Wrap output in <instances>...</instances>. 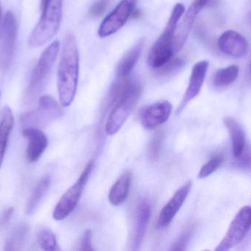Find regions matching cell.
<instances>
[{
	"instance_id": "cell-32",
	"label": "cell",
	"mask_w": 251,
	"mask_h": 251,
	"mask_svg": "<svg viewBox=\"0 0 251 251\" xmlns=\"http://www.w3.org/2000/svg\"><path fill=\"white\" fill-rule=\"evenodd\" d=\"M161 141H162L161 137L159 136H157L151 142L150 150H149L151 159H155L157 157L158 154L159 153V149H160L161 147Z\"/></svg>"
},
{
	"instance_id": "cell-1",
	"label": "cell",
	"mask_w": 251,
	"mask_h": 251,
	"mask_svg": "<svg viewBox=\"0 0 251 251\" xmlns=\"http://www.w3.org/2000/svg\"><path fill=\"white\" fill-rule=\"evenodd\" d=\"M79 56L73 34L66 35L57 72V90L62 106L68 107L75 100L79 79Z\"/></svg>"
},
{
	"instance_id": "cell-37",
	"label": "cell",
	"mask_w": 251,
	"mask_h": 251,
	"mask_svg": "<svg viewBox=\"0 0 251 251\" xmlns=\"http://www.w3.org/2000/svg\"><path fill=\"white\" fill-rule=\"evenodd\" d=\"M1 4H0V19H1Z\"/></svg>"
},
{
	"instance_id": "cell-16",
	"label": "cell",
	"mask_w": 251,
	"mask_h": 251,
	"mask_svg": "<svg viewBox=\"0 0 251 251\" xmlns=\"http://www.w3.org/2000/svg\"><path fill=\"white\" fill-rule=\"evenodd\" d=\"M23 135L28 140L26 159L29 163H35L41 157L48 146L47 136L41 130L34 127L25 128Z\"/></svg>"
},
{
	"instance_id": "cell-31",
	"label": "cell",
	"mask_w": 251,
	"mask_h": 251,
	"mask_svg": "<svg viewBox=\"0 0 251 251\" xmlns=\"http://www.w3.org/2000/svg\"><path fill=\"white\" fill-rule=\"evenodd\" d=\"M190 234L189 231L184 233L181 237H179L178 240L176 242L175 244L172 246L171 250L172 251H183L185 249L186 245L190 239Z\"/></svg>"
},
{
	"instance_id": "cell-8",
	"label": "cell",
	"mask_w": 251,
	"mask_h": 251,
	"mask_svg": "<svg viewBox=\"0 0 251 251\" xmlns=\"http://www.w3.org/2000/svg\"><path fill=\"white\" fill-rule=\"evenodd\" d=\"M251 228V207L244 206L233 219L216 251H226L241 243Z\"/></svg>"
},
{
	"instance_id": "cell-19",
	"label": "cell",
	"mask_w": 251,
	"mask_h": 251,
	"mask_svg": "<svg viewBox=\"0 0 251 251\" xmlns=\"http://www.w3.org/2000/svg\"><path fill=\"white\" fill-rule=\"evenodd\" d=\"M144 45V38H140L121 58L116 67V73L119 77H127L132 72L135 66Z\"/></svg>"
},
{
	"instance_id": "cell-35",
	"label": "cell",
	"mask_w": 251,
	"mask_h": 251,
	"mask_svg": "<svg viewBox=\"0 0 251 251\" xmlns=\"http://www.w3.org/2000/svg\"><path fill=\"white\" fill-rule=\"evenodd\" d=\"M47 0H41V10L44 8L45 6L46 3H47Z\"/></svg>"
},
{
	"instance_id": "cell-26",
	"label": "cell",
	"mask_w": 251,
	"mask_h": 251,
	"mask_svg": "<svg viewBox=\"0 0 251 251\" xmlns=\"http://www.w3.org/2000/svg\"><path fill=\"white\" fill-rule=\"evenodd\" d=\"M224 163V157L220 155L213 156L212 159H209V162H206L199 173V178H205L209 177V175H212L213 172H215L221 165Z\"/></svg>"
},
{
	"instance_id": "cell-12",
	"label": "cell",
	"mask_w": 251,
	"mask_h": 251,
	"mask_svg": "<svg viewBox=\"0 0 251 251\" xmlns=\"http://www.w3.org/2000/svg\"><path fill=\"white\" fill-rule=\"evenodd\" d=\"M209 61L207 60H201L198 62L193 66L190 75V81H189L188 86L186 90L185 94L183 97L180 106L177 109V114L181 113L183 110L185 109L186 106L191 102L193 99L196 98L203 86V82L206 78V73L209 69Z\"/></svg>"
},
{
	"instance_id": "cell-3",
	"label": "cell",
	"mask_w": 251,
	"mask_h": 251,
	"mask_svg": "<svg viewBox=\"0 0 251 251\" xmlns=\"http://www.w3.org/2000/svg\"><path fill=\"white\" fill-rule=\"evenodd\" d=\"M63 0H47L42 16L28 39L30 47H41L57 33L61 23Z\"/></svg>"
},
{
	"instance_id": "cell-38",
	"label": "cell",
	"mask_w": 251,
	"mask_h": 251,
	"mask_svg": "<svg viewBox=\"0 0 251 251\" xmlns=\"http://www.w3.org/2000/svg\"><path fill=\"white\" fill-rule=\"evenodd\" d=\"M0 97H1V91H0Z\"/></svg>"
},
{
	"instance_id": "cell-27",
	"label": "cell",
	"mask_w": 251,
	"mask_h": 251,
	"mask_svg": "<svg viewBox=\"0 0 251 251\" xmlns=\"http://www.w3.org/2000/svg\"><path fill=\"white\" fill-rule=\"evenodd\" d=\"M111 0H97L91 5L89 10L90 16L97 18L104 14Z\"/></svg>"
},
{
	"instance_id": "cell-14",
	"label": "cell",
	"mask_w": 251,
	"mask_h": 251,
	"mask_svg": "<svg viewBox=\"0 0 251 251\" xmlns=\"http://www.w3.org/2000/svg\"><path fill=\"white\" fill-rule=\"evenodd\" d=\"M192 187L191 181H188L177 190L176 193L171 197L168 203L164 206L159 213L156 227L164 228L172 222L181 206L184 204Z\"/></svg>"
},
{
	"instance_id": "cell-15",
	"label": "cell",
	"mask_w": 251,
	"mask_h": 251,
	"mask_svg": "<svg viewBox=\"0 0 251 251\" xmlns=\"http://www.w3.org/2000/svg\"><path fill=\"white\" fill-rule=\"evenodd\" d=\"M218 47L226 55L241 58L247 55L249 43L243 35L232 29L224 32L218 39Z\"/></svg>"
},
{
	"instance_id": "cell-30",
	"label": "cell",
	"mask_w": 251,
	"mask_h": 251,
	"mask_svg": "<svg viewBox=\"0 0 251 251\" xmlns=\"http://www.w3.org/2000/svg\"><path fill=\"white\" fill-rule=\"evenodd\" d=\"M92 231L91 230H87L82 236L81 240L80 250L81 251H94L92 247Z\"/></svg>"
},
{
	"instance_id": "cell-10",
	"label": "cell",
	"mask_w": 251,
	"mask_h": 251,
	"mask_svg": "<svg viewBox=\"0 0 251 251\" xmlns=\"http://www.w3.org/2000/svg\"><path fill=\"white\" fill-rule=\"evenodd\" d=\"M137 1V0H122L101 22L99 35L104 38L119 31L132 14Z\"/></svg>"
},
{
	"instance_id": "cell-9",
	"label": "cell",
	"mask_w": 251,
	"mask_h": 251,
	"mask_svg": "<svg viewBox=\"0 0 251 251\" xmlns=\"http://www.w3.org/2000/svg\"><path fill=\"white\" fill-rule=\"evenodd\" d=\"M63 114L57 102L50 96H42L38 101L36 112H29L22 115V122L27 127L41 126L51 119H57Z\"/></svg>"
},
{
	"instance_id": "cell-22",
	"label": "cell",
	"mask_w": 251,
	"mask_h": 251,
	"mask_svg": "<svg viewBox=\"0 0 251 251\" xmlns=\"http://www.w3.org/2000/svg\"><path fill=\"white\" fill-rule=\"evenodd\" d=\"M50 184L51 179L48 175L43 177L40 180L26 203V212L28 215H33L36 212L50 189Z\"/></svg>"
},
{
	"instance_id": "cell-36",
	"label": "cell",
	"mask_w": 251,
	"mask_h": 251,
	"mask_svg": "<svg viewBox=\"0 0 251 251\" xmlns=\"http://www.w3.org/2000/svg\"><path fill=\"white\" fill-rule=\"evenodd\" d=\"M249 23H250V25H251V11L250 12V13H249Z\"/></svg>"
},
{
	"instance_id": "cell-18",
	"label": "cell",
	"mask_w": 251,
	"mask_h": 251,
	"mask_svg": "<svg viewBox=\"0 0 251 251\" xmlns=\"http://www.w3.org/2000/svg\"><path fill=\"white\" fill-rule=\"evenodd\" d=\"M131 172L126 169L113 184L109 193L108 198L113 206L123 204L128 197L131 181Z\"/></svg>"
},
{
	"instance_id": "cell-24",
	"label": "cell",
	"mask_w": 251,
	"mask_h": 251,
	"mask_svg": "<svg viewBox=\"0 0 251 251\" xmlns=\"http://www.w3.org/2000/svg\"><path fill=\"white\" fill-rule=\"evenodd\" d=\"M238 66L231 65L223 69H218L213 78V85L216 88H224L234 82L238 78Z\"/></svg>"
},
{
	"instance_id": "cell-2",
	"label": "cell",
	"mask_w": 251,
	"mask_h": 251,
	"mask_svg": "<svg viewBox=\"0 0 251 251\" xmlns=\"http://www.w3.org/2000/svg\"><path fill=\"white\" fill-rule=\"evenodd\" d=\"M185 11L184 4L178 3L171 12L169 20L160 36L152 46L148 56V63L153 69H159L172 59L176 29L180 18Z\"/></svg>"
},
{
	"instance_id": "cell-21",
	"label": "cell",
	"mask_w": 251,
	"mask_h": 251,
	"mask_svg": "<svg viewBox=\"0 0 251 251\" xmlns=\"http://www.w3.org/2000/svg\"><path fill=\"white\" fill-rule=\"evenodd\" d=\"M14 124L13 112L8 106H4L0 116V167L4 160V153L10 133Z\"/></svg>"
},
{
	"instance_id": "cell-34",
	"label": "cell",
	"mask_w": 251,
	"mask_h": 251,
	"mask_svg": "<svg viewBox=\"0 0 251 251\" xmlns=\"http://www.w3.org/2000/svg\"><path fill=\"white\" fill-rule=\"evenodd\" d=\"M248 81H249V84H251V60L250 64H249V70H248Z\"/></svg>"
},
{
	"instance_id": "cell-20",
	"label": "cell",
	"mask_w": 251,
	"mask_h": 251,
	"mask_svg": "<svg viewBox=\"0 0 251 251\" xmlns=\"http://www.w3.org/2000/svg\"><path fill=\"white\" fill-rule=\"evenodd\" d=\"M224 124L229 133L234 157L237 158L243 153L246 147V136L241 125L231 117H225Z\"/></svg>"
},
{
	"instance_id": "cell-13",
	"label": "cell",
	"mask_w": 251,
	"mask_h": 251,
	"mask_svg": "<svg viewBox=\"0 0 251 251\" xmlns=\"http://www.w3.org/2000/svg\"><path fill=\"white\" fill-rule=\"evenodd\" d=\"M172 106L168 101L158 102L146 106L140 113V121L143 128L153 130L165 123L169 119Z\"/></svg>"
},
{
	"instance_id": "cell-7",
	"label": "cell",
	"mask_w": 251,
	"mask_h": 251,
	"mask_svg": "<svg viewBox=\"0 0 251 251\" xmlns=\"http://www.w3.org/2000/svg\"><path fill=\"white\" fill-rule=\"evenodd\" d=\"M17 38V23L12 12H7L0 32V71L10 68L14 57Z\"/></svg>"
},
{
	"instance_id": "cell-25",
	"label": "cell",
	"mask_w": 251,
	"mask_h": 251,
	"mask_svg": "<svg viewBox=\"0 0 251 251\" xmlns=\"http://www.w3.org/2000/svg\"><path fill=\"white\" fill-rule=\"evenodd\" d=\"M38 241L40 247L44 251H60L55 235L48 228H44L38 233Z\"/></svg>"
},
{
	"instance_id": "cell-17",
	"label": "cell",
	"mask_w": 251,
	"mask_h": 251,
	"mask_svg": "<svg viewBox=\"0 0 251 251\" xmlns=\"http://www.w3.org/2000/svg\"><path fill=\"white\" fill-rule=\"evenodd\" d=\"M151 212V206L147 200H143L138 203L136 211L133 250L137 251L140 249L150 221Z\"/></svg>"
},
{
	"instance_id": "cell-23",
	"label": "cell",
	"mask_w": 251,
	"mask_h": 251,
	"mask_svg": "<svg viewBox=\"0 0 251 251\" xmlns=\"http://www.w3.org/2000/svg\"><path fill=\"white\" fill-rule=\"evenodd\" d=\"M27 224L22 223L16 226L6 241L4 250L7 251H21L25 245L29 232Z\"/></svg>"
},
{
	"instance_id": "cell-33",
	"label": "cell",
	"mask_w": 251,
	"mask_h": 251,
	"mask_svg": "<svg viewBox=\"0 0 251 251\" xmlns=\"http://www.w3.org/2000/svg\"><path fill=\"white\" fill-rule=\"evenodd\" d=\"M13 212H14L13 208L10 207L8 208V209H5V210L1 214V215H0V230L7 225L9 221L11 219L12 216H13Z\"/></svg>"
},
{
	"instance_id": "cell-6",
	"label": "cell",
	"mask_w": 251,
	"mask_h": 251,
	"mask_svg": "<svg viewBox=\"0 0 251 251\" xmlns=\"http://www.w3.org/2000/svg\"><path fill=\"white\" fill-rule=\"evenodd\" d=\"M141 94V84L136 80L129 94L112 107L105 125L107 135L113 136L119 132L137 105Z\"/></svg>"
},
{
	"instance_id": "cell-5",
	"label": "cell",
	"mask_w": 251,
	"mask_h": 251,
	"mask_svg": "<svg viewBox=\"0 0 251 251\" xmlns=\"http://www.w3.org/2000/svg\"><path fill=\"white\" fill-rule=\"evenodd\" d=\"M94 166V161H90L77 181L62 196L53 212V218L55 221H63L75 210L92 173Z\"/></svg>"
},
{
	"instance_id": "cell-29",
	"label": "cell",
	"mask_w": 251,
	"mask_h": 251,
	"mask_svg": "<svg viewBox=\"0 0 251 251\" xmlns=\"http://www.w3.org/2000/svg\"><path fill=\"white\" fill-rule=\"evenodd\" d=\"M251 150L249 149H246L245 147L243 153L239 157L236 158L237 159V165L240 167L244 169L251 168Z\"/></svg>"
},
{
	"instance_id": "cell-28",
	"label": "cell",
	"mask_w": 251,
	"mask_h": 251,
	"mask_svg": "<svg viewBox=\"0 0 251 251\" xmlns=\"http://www.w3.org/2000/svg\"><path fill=\"white\" fill-rule=\"evenodd\" d=\"M183 66H184V61L181 59H176L174 60L171 59L169 62L157 69H159V75H166L181 69Z\"/></svg>"
},
{
	"instance_id": "cell-4",
	"label": "cell",
	"mask_w": 251,
	"mask_h": 251,
	"mask_svg": "<svg viewBox=\"0 0 251 251\" xmlns=\"http://www.w3.org/2000/svg\"><path fill=\"white\" fill-rule=\"evenodd\" d=\"M59 50L60 43L58 41H55L46 48L41 54L25 93L24 103L26 106L32 105L45 87L53 65L57 58Z\"/></svg>"
},
{
	"instance_id": "cell-11",
	"label": "cell",
	"mask_w": 251,
	"mask_h": 251,
	"mask_svg": "<svg viewBox=\"0 0 251 251\" xmlns=\"http://www.w3.org/2000/svg\"><path fill=\"white\" fill-rule=\"evenodd\" d=\"M208 1L209 0H194L186 12L181 23L176 29L174 41V53L180 51L185 44L196 17L201 10L206 5Z\"/></svg>"
}]
</instances>
